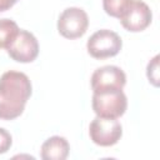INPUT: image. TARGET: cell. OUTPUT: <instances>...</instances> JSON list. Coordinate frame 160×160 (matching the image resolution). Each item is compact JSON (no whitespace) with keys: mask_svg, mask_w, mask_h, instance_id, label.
Listing matches in <instances>:
<instances>
[{"mask_svg":"<svg viewBox=\"0 0 160 160\" xmlns=\"http://www.w3.org/2000/svg\"><path fill=\"white\" fill-rule=\"evenodd\" d=\"M9 56L18 62H31L39 55V42L28 30H19L10 45L6 48Z\"/></svg>","mask_w":160,"mask_h":160,"instance_id":"7","label":"cell"},{"mask_svg":"<svg viewBox=\"0 0 160 160\" xmlns=\"http://www.w3.org/2000/svg\"><path fill=\"white\" fill-rule=\"evenodd\" d=\"M122 48L121 38L112 30L101 29L94 32L88 42L86 49L94 59H108L118 55Z\"/></svg>","mask_w":160,"mask_h":160,"instance_id":"3","label":"cell"},{"mask_svg":"<svg viewBox=\"0 0 160 160\" xmlns=\"http://www.w3.org/2000/svg\"><path fill=\"white\" fill-rule=\"evenodd\" d=\"M70 145L62 136H51L44 141L40 150V156L44 160H65L69 155Z\"/></svg>","mask_w":160,"mask_h":160,"instance_id":"9","label":"cell"},{"mask_svg":"<svg viewBox=\"0 0 160 160\" xmlns=\"http://www.w3.org/2000/svg\"><path fill=\"white\" fill-rule=\"evenodd\" d=\"M16 1H19V0H0V12L6 11L10 8H12L16 4Z\"/></svg>","mask_w":160,"mask_h":160,"instance_id":"14","label":"cell"},{"mask_svg":"<svg viewBox=\"0 0 160 160\" xmlns=\"http://www.w3.org/2000/svg\"><path fill=\"white\" fill-rule=\"evenodd\" d=\"M131 2L132 0H102V8L108 15L120 19Z\"/></svg>","mask_w":160,"mask_h":160,"instance_id":"11","label":"cell"},{"mask_svg":"<svg viewBox=\"0 0 160 160\" xmlns=\"http://www.w3.org/2000/svg\"><path fill=\"white\" fill-rule=\"evenodd\" d=\"M31 82L26 74L9 70L0 76V119L19 118L31 96Z\"/></svg>","mask_w":160,"mask_h":160,"instance_id":"1","label":"cell"},{"mask_svg":"<svg viewBox=\"0 0 160 160\" xmlns=\"http://www.w3.org/2000/svg\"><path fill=\"white\" fill-rule=\"evenodd\" d=\"M126 84L125 72L115 65H106L96 69L91 75L92 92L122 90Z\"/></svg>","mask_w":160,"mask_h":160,"instance_id":"6","label":"cell"},{"mask_svg":"<svg viewBox=\"0 0 160 160\" xmlns=\"http://www.w3.org/2000/svg\"><path fill=\"white\" fill-rule=\"evenodd\" d=\"M19 30L20 29L14 20L0 19V49H6Z\"/></svg>","mask_w":160,"mask_h":160,"instance_id":"10","label":"cell"},{"mask_svg":"<svg viewBox=\"0 0 160 160\" xmlns=\"http://www.w3.org/2000/svg\"><path fill=\"white\" fill-rule=\"evenodd\" d=\"M119 20L122 28L128 31L140 32L151 24L152 12L146 2L141 0H132L125 14Z\"/></svg>","mask_w":160,"mask_h":160,"instance_id":"8","label":"cell"},{"mask_svg":"<svg viewBox=\"0 0 160 160\" xmlns=\"http://www.w3.org/2000/svg\"><path fill=\"white\" fill-rule=\"evenodd\" d=\"M89 135L91 141L99 146H112L120 140L122 126L118 119L96 116L90 122Z\"/></svg>","mask_w":160,"mask_h":160,"instance_id":"4","label":"cell"},{"mask_svg":"<svg viewBox=\"0 0 160 160\" xmlns=\"http://www.w3.org/2000/svg\"><path fill=\"white\" fill-rule=\"evenodd\" d=\"M146 75H148V79L149 81L154 85V86H159V55H155L148 64V68H146Z\"/></svg>","mask_w":160,"mask_h":160,"instance_id":"12","label":"cell"},{"mask_svg":"<svg viewBox=\"0 0 160 160\" xmlns=\"http://www.w3.org/2000/svg\"><path fill=\"white\" fill-rule=\"evenodd\" d=\"M12 144V138L8 130L0 128V154H5Z\"/></svg>","mask_w":160,"mask_h":160,"instance_id":"13","label":"cell"},{"mask_svg":"<svg viewBox=\"0 0 160 160\" xmlns=\"http://www.w3.org/2000/svg\"><path fill=\"white\" fill-rule=\"evenodd\" d=\"M89 26L88 14L80 8L65 9L58 19V31L65 39L81 38Z\"/></svg>","mask_w":160,"mask_h":160,"instance_id":"5","label":"cell"},{"mask_svg":"<svg viewBox=\"0 0 160 160\" xmlns=\"http://www.w3.org/2000/svg\"><path fill=\"white\" fill-rule=\"evenodd\" d=\"M91 105L96 116L119 119L126 111L128 99L122 90L94 92Z\"/></svg>","mask_w":160,"mask_h":160,"instance_id":"2","label":"cell"}]
</instances>
